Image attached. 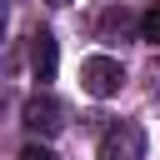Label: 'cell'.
<instances>
[{"label":"cell","instance_id":"cell-1","mask_svg":"<svg viewBox=\"0 0 160 160\" xmlns=\"http://www.w3.org/2000/svg\"><path fill=\"white\" fill-rule=\"evenodd\" d=\"M80 85H85V95L105 100V95H115L125 85V65L115 55H90V60H80Z\"/></svg>","mask_w":160,"mask_h":160},{"label":"cell","instance_id":"cell-2","mask_svg":"<svg viewBox=\"0 0 160 160\" xmlns=\"http://www.w3.org/2000/svg\"><path fill=\"white\" fill-rule=\"evenodd\" d=\"M100 160H145V130L135 120H120L100 135Z\"/></svg>","mask_w":160,"mask_h":160},{"label":"cell","instance_id":"cell-3","mask_svg":"<svg viewBox=\"0 0 160 160\" xmlns=\"http://www.w3.org/2000/svg\"><path fill=\"white\" fill-rule=\"evenodd\" d=\"M60 125H65V110H60L55 95H30V100H25V130H30V135H45V140H50Z\"/></svg>","mask_w":160,"mask_h":160},{"label":"cell","instance_id":"cell-4","mask_svg":"<svg viewBox=\"0 0 160 160\" xmlns=\"http://www.w3.org/2000/svg\"><path fill=\"white\" fill-rule=\"evenodd\" d=\"M55 65H60L55 35H50V30H35V35H30V70H35V80H40V85L55 80Z\"/></svg>","mask_w":160,"mask_h":160},{"label":"cell","instance_id":"cell-5","mask_svg":"<svg viewBox=\"0 0 160 160\" xmlns=\"http://www.w3.org/2000/svg\"><path fill=\"white\" fill-rule=\"evenodd\" d=\"M140 35H145L150 45H160V10H145V20H140Z\"/></svg>","mask_w":160,"mask_h":160},{"label":"cell","instance_id":"cell-6","mask_svg":"<svg viewBox=\"0 0 160 160\" xmlns=\"http://www.w3.org/2000/svg\"><path fill=\"white\" fill-rule=\"evenodd\" d=\"M20 160H55V150H50V145H25Z\"/></svg>","mask_w":160,"mask_h":160},{"label":"cell","instance_id":"cell-7","mask_svg":"<svg viewBox=\"0 0 160 160\" xmlns=\"http://www.w3.org/2000/svg\"><path fill=\"white\" fill-rule=\"evenodd\" d=\"M0 35H5V10H0Z\"/></svg>","mask_w":160,"mask_h":160},{"label":"cell","instance_id":"cell-8","mask_svg":"<svg viewBox=\"0 0 160 160\" xmlns=\"http://www.w3.org/2000/svg\"><path fill=\"white\" fill-rule=\"evenodd\" d=\"M50 5H70V0H50Z\"/></svg>","mask_w":160,"mask_h":160}]
</instances>
